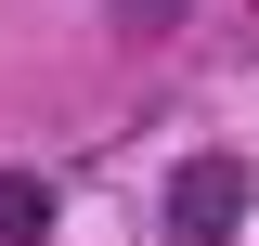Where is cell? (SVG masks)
I'll use <instances>...</instances> for the list:
<instances>
[{"mask_svg":"<svg viewBox=\"0 0 259 246\" xmlns=\"http://www.w3.org/2000/svg\"><path fill=\"white\" fill-rule=\"evenodd\" d=\"M168 233L182 246H233L246 233V155H182L168 169Z\"/></svg>","mask_w":259,"mask_h":246,"instance_id":"cell-1","label":"cell"},{"mask_svg":"<svg viewBox=\"0 0 259 246\" xmlns=\"http://www.w3.org/2000/svg\"><path fill=\"white\" fill-rule=\"evenodd\" d=\"M182 13H194V0H117V26H130V39H168Z\"/></svg>","mask_w":259,"mask_h":246,"instance_id":"cell-3","label":"cell"},{"mask_svg":"<svg viewBox=\"0 0 259 246\" xmlns=\"http://www.w3.org/2000/svg\"><path fill=\"white\" fill-rule=\"evenodd\" d=\"M52 233V182L39 169H0V246H39Z\"/></svg>","mask_w":259,"mask_h":246,"instance_id":"cell-2","label":"cell"}]
</instances>
